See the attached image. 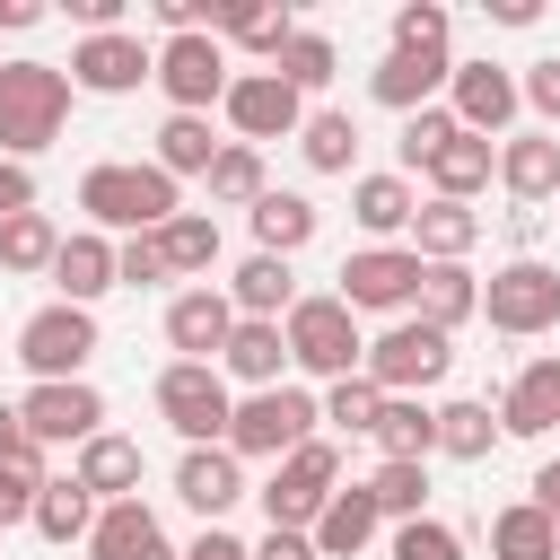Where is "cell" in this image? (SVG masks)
Listing matches in <instances>:
<instances>
[{"mask_svg": "<svg viewBox=\"0 0 560 560\" xmlns=\"http://www.w3.org/2000/svg\"><path fill=\"white\" fill-rule=\"evenodd\" d=\"M79 210L96 219V236H105V228H122V236H158L184 201H175V175H166L158 158H149V166H140V158H105V166L79 175Z\"/></svg>", "mask_w": 560, "mask_h": 560, "instance_id": "6da1fadb", "label": "cell"}, {"mask_svg": "<svg viewBox=\"0 0 560 560\" xmlns=\"http://www.w3.org/2000/svg\"><path fill=\"white\" fill-rule=\"evenodd\" d=\"M61 122H70V70H52V61H0V158H44L52 140H61Z\"/></svg>", "mask_w": 560, "mask_h": 560, "instance_id": "7a4b0ae2", "label": "cell"}, {"mask_svg": "<svg viewBox=\"0 0 560 560\" xmlns=\"http://www.w3.org/2000/svg\"><path fill=\"white\" fill-rule=\"evenodd\" d=\"M315 420H324V402L306 394V385H262V394H245L236 402V420H228V455L236 464H289L306 438H315Z\"/></svg>", "mask_w": 560, "mask_h": 560, "instance_id": "3957f363", "label": "cell"}, {"mask_svg": "<svg viewBox=\"0 0 560 560\" xmlns=\"http://www.w3.org/2000/svg\"><path fill=\"white\" fill-rule=\"evenodd\" d=\"M158 420L184 438V446H228V420H236V394L210 359H166L158 368Z\"/></svg>", "mask_w": 560, "mask_h": 560, "instance_id": "277c9868", "label": "cell"}, {"mask_svg": "<svg viewBox=\"0 0 560 560\" xmlns=\"http://www.w3.org/2000/svg\"><path fill=\"white\" fill-rule=\"evenodd\" d=\"M332 490H341V446H332V438H306L289 464H271V481H262L254 499H262V516H271L280 534H315V516L332 508Z\"/></svg>", "mask_w": 560, "mask_h": 560, "instance_id": "5b68a950", "label": "cell"}, {"mask_svg": "<svg viewBox=\"0 0 560 560\" xmlns=\"http://www.w3.org/2000/svg\"><path fill=\"white\" fill-rule=\"evenodd\" d=\"M280 332H289V359H298L306 376H324V385H341V376H359V368H368L359 315H350L341 298H298Z\"/></svg>", "mask_w": 560, "mask_h": 560, "instance_id": "8992f818", "label": "cell"}, {"mask_svg": "<svg viewBox=\"0 0 560 560\" xmlns=\"http://www.w3.org/2000/svg\"><path fill=\"white\" fill-rule=\"evenodd\" d=\"M481 315H490V332H516V341L551 332V324H560V271L534 262V254L499 262V271L481 280Z\"/></svg>", "mask_w": 560, "mask_h": 560, "instance_id": "52a82bcc", "label": "cell"}, {"mask_svg": "<svg viewBox=\"0 0 560 560\" xmlns=\"http://www.w3.org/2000/svg\"><path fill=\"white\" fill-rule=\"evenodd\" d=\"M420 280H429V262L411 254V245H359L350 262H341V306L350 315H402V306H420Z\"/></svg>", "mask_w": 560, "mask_h": 560, "instance_id": "ba28073f", "label": "cell"}, {"mask_svg": "<svg viewBox=\"0 0 560 560\" xmlns=\"http://www.w3.org/2000/svg\"><path fill=\"white\" fill-rule=\"evenodd\" d=\"M446 368H455V332H438V324H420V315H402L394 332L368 341V376H376V394H429Z\"/></svg>", "mask_w": 560, "mask_h": 560, "instance_id": "9c48e42d", "label": "cell"}, {"mask_svg": "<svg viewBox=\"0 0 560 560\" xmlns=\"http://www.w3.org/2000/svg\"><path fill=\"white\" fill-rule=\"evenodd\" d=\"M18 359L35 368V385H70L88 359H96V315L88 306H35L26 324H18Z\"/></svg>", "mask_w": 560, "mask_h": 560, "instance_id": "30bf717a", "label": "cell"}, {"mask_svg": "<svg viewBox=\"0 0 560 560\" xmlns=\"http://www.w3.org/2000/svg\"><path fill=\"white\" fill-rule=\"evenodd\" d=\"M158 88H166L175 114H210V105H228V88H236L228 44H219V35H166V44H158Z\"/></svg>", "mask_w": 560, "mask_h": 560, "instance_id": "8fae6325", "label": "cell"}, {"mask_svg": "<svg viewBox=\"0 0 560 560\" xmlns=\"http://www.w3.org/2000/svg\"><path fill=\"white\" fill-rule=\"evenodd\" d=\"M219 114L236 122V140H245V149L306 131V96H298L280 70H236V88H228V105H219Z\"/></svg>", "mask_w": 560, "mask_h": 560, "instance_id": "7c38bea8", "label": "cell"}, {"mask_svg": "<svg viewBox=\"0 0 560 560\" xmlns=\"http://www.w3.org/2000/svg\"><path fill=\"white\" fill-rule=\"evenodd\" d=\"M18 420H26L35 446H88V438L105 429V394H96L88 376H70V385H26Z\"/></svg>", "mask_w": 560, "mask_h": 560, "instance_id": "4fadbf2b", "label": "cell"}, {"mask_svg": "<svg viewBox=\"0 0 560 560\" xmlns=\"http://www.w3.org/2000/svg\"><path fill=\"white\" fill-rule=\"evenodd\" d=\"M516 105H525V79H516V70H499V61H455V79H446V114H455L472 140L508 131Z\"/></svg>", "mask_w": 560, "mask_h": 560, "instance_id": "5bb4252c", "label": "cell"}, {"mask_svg": "<svg viewBox=\"0 0 560 560\" xmlns=\"http://www.w3.org/2000/svg\"><path fill=\"white\" fill-rule=\"evenodd\" d=\"M140 79H158V52H149L131 26H114V35H79V52H70V88H88V96H131Z\"/></svg>", "mask_w": 560, "mask_h": 560, "instance_id": "9a60e30c", "label": "cell"}, {"mask_svg": "<svg viewBox=\"0 0 560 560\" xmlns=\"http://www.w3.org/2000/svg\"><path fill=\"white\" fill-rule=\"evenodd\" d=\"M228 332H236V306H228V289H184V298H166V341H175V359H210L219 368V350H228Z\"/></svg>", "mask_w": 560, "mask_h": 560, "instance_id": "2e32d148", "label": "cell"}, {"mask_svg": "<svg viewBox=\"0 0 560 560\" xmlns=\"http://www.w3.org/2000/svg\"><path fill=\"white\" fill-rule=\"evenodd\" d=\"M175 499L192 508V516H228L236 499H245V464L228 455V446H184V464H175Z\"/></svg>", "mask_w": 560, "mask_h": 560, "instance_id": "e0dca14e", "label": "cell"}, {"mask_svg": "<svg viewBox=\"0 0 560 560\" xmlns=\"http://www.w3.org/2000/svg\"><path fill=\"white\" fill-rule=\"evenodd\" d=\"M88 560H184V551L166 542V525H158V516H149L140 499H114V508H96Z\"/></svg>", "mask_w": 560, "mask_h": 560, "instance_id": "ac0fdd59", "label": "cell"}, {"mask_svg": "<svg viewBox=\"0 0 560 560\" xmlns=\"http://www.w3.org/2000/svg\"><path fill=\"white\" fill-rule=\"evenodd\" d=\"M499 184L516 192V210L551 201V192H560V140H551V131H508V140H499Z\"/></svg>", "mask_w": 560, "mask_h": 560, "instance_id": "d6986e66", "label": "cell"}, {"mask_svg": "<svg viewBox=\"0 0 560 560\" xmlns=\"http://www.w3.org/2000/svg\"><path fill=\"white\" fill-rule=\"evenodd\" d=\"M52 289H61V306H96L105 289H122V280H114V245H105L96 228L61 236V254H52Z\"/></svg>", "mask_w": 560, "mask_h": 560, "instance_id": "ffe728a7", "label": "cell"}, {"mask_svg": "<svg viewBox=\"0 0 560 560\" xmlns=\"http://www.w3.org/2000/svg\"><path fill=\"white\" fill-rule=\"evenodd\" d=\"M228 306L254 315V324H289V306H298V271H289L280 254H245L236 280H228Z\"/></svg>", "mask_w": 560, "mask_h": 560, "instance_id": "44dd1931", "label": "cell"}, {"mask_svg": "<svg viewBox=\"0 0 560 560\" xmlns=\"http://www.w3.org/2000/svg\"><path fill=\"white\" fill-rule=\"evenodd\" d=\"M79 481H88V499L96 508H114V499H140V438H114V429H96L88 446H79V464H70Z\"/></svg>", "mask_w": 560, "mask_h": 560, "instance_id": "7402d4cb", "label": "cell"}, {"mask_svg": "<svg viewBox=\"0 0 560 560\" xmlns=\"http://www.w3.org/2000/svg\"><path fill=\"white\" fill-rule=\"evenodd\" d=\"M455 79V61H420V52H385L376 70H368V96L376 105H394V114H420V105H438V88Z\"/></svg>", "mask_w": 560, "mask_h": 560, "instance_id": "603a6c76", "label": "cell"}, {"mask_svg": "<svg viewBox=\"0 0 560 560\" xmlns=\"http://www.w3.org/2000/svg\"><path fill=\"white\" fill-rule=\"evenodd\" d=\"M280 368H289V332L236 315V332H228V350H219V376H236V385L262 394V385H280Z\"/></svg>", "mask_w": 560, "mask_h": 560, "instance_id": "cb8c5ba5", "label": "cell"}, {"mask_svg": "<svg viewBox=\"0 0 560 560\" xmlns=\"http://www.w3.org/2000/svg\"><path fill=\"white\" fill-rule=\"evenodd\" d=\"M376 499H368V481H350V490H332V508L315 516V560H359L368 542H376Z\"/></svg>", "mask_w": 560, "mask_h": 560, "instance_id": "d4e9b609", "label": "cell"}, {"mask_svg": "<svg viewBox=\"0 0 560 560\" xmlns=\"http://www.w3.org/2000/svg\"><path fill=\"white\" fill-rule=\"evenodd\" d=\"M420 175H429V201H472V192L499 175V149H490V140H472V131H455Z\"/></svg>", "mask_w": 560, "mask_h": 560, "instance_id": "484cf974", "label": "cell"}, {"mask_svg": "<svg viewBox=\"0 0 560 560\" xmlns=\"http://www.w3.org/2000/svg\"><path fill=\"white\" fill-rule=\"evenodd\" d=\"M481 245V210L472 201H420V219H411V254L420 262H464Z\"/></svg>", "mask_w": 560, "mask_h": 560, "instance_id": "4316f807", "label": "cell"}, {"mask_svg": "<svg viewBox=\"0 0 560 560\" xmlns=\"http://www.w3.org/2000/svg\"><path fill=\"white\" fill-rule=\"evenodd\" d=\"M551 420H560V359H534V368L499 394V429H508V438H542Z\"/></svg>", "mask_w": 560, "mask_h": 560, "instance_id": "83f0119b", "label": "cell"}, {"mask_svg": "<svg viewBox=\"0 0 560 560\" xmlns=\"http://www.w3.org/2000/svg\"><path fill=\"white\" fill-rule=\"evenodd\" d=\"M350 219L385 245V236H402L411 219H420V192H411V175H359L350 184Z\"/></svg>", "mask_w": 560, "mask_h": 560, "instance_id": "f1b7e54d", "label": "cell"}, {"mask_svg": "<svg viewBox=\"0 0 560 560\" xmlns=\"http://www.w3.org/2000/svg\"><path fill=\"white\" fill-rule=\"evenodd\" d=\"M315 228H324V210L306 201V192H262L254 201V254H298V245H315Z\"/></svg>", "mask_w": 560, "mask_h": 560, "instance_id": "f546056e", "label": "cell"}, {"mask_svg": "<svg viewBox=\"0 0 560 560\" xmlns=\"http://www.w3.org/2000/svg\"><path fill=\"white\" fill-rule=\"evenodd\" d=\"M376 446H385V464H429V455H438V411H429L420 394H385Z\"/></svg>", "mask_w": 560, "mask_h": 560, "instance_id": "4dcf8cb0", "label": "cell"}, {"mask_svg": "<svg viewBox=\"0 0 560 560\" xmlns=\"http://www.w3.org/2000/svg\"><path fill=\"white\" fill-rule=\"evenodd\" d=\"M219 44H245V52H262V61H280V44L298 35V18L289 9H271V0H219V26H210Z\"/></svg>", "mask_w": 560, "mask_h": 560, "instance_id": "1f68e13d", "label": "cell"}, {"mask_svg": "<svg viewBox=\"0 0 560 560\" xmlns=\"http://www.w3.org/2000/svg\"><path fill=\"white\" fill-rule=\"evenodd\" d=\"M35 534H44V542H61V551L96 534V499H88V481H79V472H52V481H44V499H35Z\"/></svg>", "mask_w": 560, "mask_h": 560, "instance_id": "d6a6232c", "label": "cell"}, {"mask_svg": "<svg viewBox=\"0 0 560 560\" xmlns=\"http://www.w3.org/2000/svg\"><path fill=\"white\" fill-rule=\"evenodd\" d=\"M490 560H560V525L534 499H516V508L490 516Z\"/></svg>", "mask_w": 560, "mask_h": 560, "instance_id": "836d02e7", "label": "cell"}, {"mask_svg": "<svg viewBox=\"0 0 560 560\" xmlns=\"http://www.w3.org/2000/svg\"><path fill=\"white\" fill-rule=\"evenodd\" d=\"M219 149H228V140H210V114H166V122H158V166H166L175 184H184V175H210Z\"/></svg>", "mask_w": 560, "mask_h": 560, "instance_id": "e575fe53", "label": "cell"}, {"mask_svg": "<svg viewBox=\"0 0 560 560\" xmlns=\"http://www.w3.org/2000/svg\"><path fill=\"white\" fill-rule=\"evenodd\" d=\"M472 315H481V280H472L464 262H429V280H420V324L455 332V324H472Z\"/></svg>", "mask_w": 560, "mask_h": 560, "instance_id": "d590c367", "label": "cell"}, {"mask_svg": "<svg viewBox=\"0 0 560 560\" xmlns=\"http://www.w3.org/2000/svg\"><path fill=\"white\" fill-rule=\"evenodd\" d=\"M158 245H166V271L184 280V271H210L219 262V219L210 210H175L166 228H158Z\"/></svg>", "mask_w": 560, "mask_h": 560, "instance_id": "8d00e7d4", "label": "cell"}, {"mask_svg": "<svg viewBox=\"0 0 560 560\" xmlns=\"http://www.w3.org/2000/svg\"><path fill=\"white\" fill-rule=\"evenodd\" d=\"M499 446V420H490V402H438V455H455V464H481Z\"/></svg>", "mask_w": 560, "mask_h": 560, "instance_id": "74e56055", "label": "cell"}, {"mask_svg": "<svg viewBox=\"0 0 560 560\" xmlns=\"http://www.w3.org/2000/svg\"><path fill=\"white\" fill-rule=\"evenodd\" d=\"M52 254H61V228H52L44 210L0 219V271H52Z\"/></svg>", "mask_w": 560, "mask_h": 560, "instance_id": "f35d334b", "label": "cell"}, {"mask_svg": "<svg viewBox=\"0 0 560 560\" xmlns=\"http://www.w3.org/2000/svg\"><path fill=\"white\" fill-rule=\"evenodd\" d=\"M298 149H306L315 175H350V158H359V122H350V114H306Z\"/></svg>", "mask_w": 560, "mask_h": 560, "instance_id": "ab89813d", "label": "cell"}, {"mask_svg": "<svg viewBox=\"0 0 560 560\" xmlns=\"http://www.w3.org/2000/svg\"><path fill=\"white\" fill-rule=\"evenodd\" d=\"M201 184H210V201H236V210H254V201L271 192V184H262V149H245V140H228Z\"/></svg>", "mask_w": 560, "mask_h": 560, "instance_id": "60d3db41", "label": "cell"}, {"mask_svg": "<svg viewBox=\"0 0 560 560\" xmlns=\"http://www.w3.org/2000/svg\"><path fill=\"white\" fill-rule=\"evenodd\" d=\"M446 35H455V18H446L438 0H402V9H394V52L446 61Z\"/></svg>", "mask_w": 560, "mask_h": 560, "instance_id": "b9f144b4", "label": "cell"}, {"mask_svg": "<svg viewBox=\"0 0 560 560\" xmlns=\"http://www.w3.org/2000/svg\"><path fill=\"white\" fill-rule=\"evenodd\" d=\"M376 411H385V394H376V376H368V368H359V376H341V385H324V420H332V429L376 438Z\"/></svg>", "mask_w": 560, "mask_h": 560, "instance_id": "7bdbcfd3", "label": "cell"}, {"mask_svg": "<svg viewBox=\"0 0 560 560\" xmlns=\"http://www.w3.org/2000/svg\"><path fill=\"white\" fill-rule=\"evenodd\" d=\"M368 499H376V516L411 525L420 499H429V464H376V472H368Z\"/></svg>", "mask_w": 560, "mask_h": 560, "instance_id": "ee69618b", "label": "cell"}, {"mask_svg": "<svg viewBox=\"0 0 560 560\" xmlns=\"http://www.w3.org/2000/svg\"><path fill=\"white\" fill-rule=\"evenodd\" d=\"M271 70H280V79H289V88L306 96V88H324V79H332L341 61H332V35H315V26H298V35L280 44V61H271Z\"/></svg>", "mask_w": 560, "mask_h": 560, "instance_id": "f6af8a7d", "label": "cell"}, {"mask_svg": "<svg viewBox=\"0 0 560 560\" xmlns=\"http://www.w3.org/2000/svg\"><path fill=\"white\" fill-rule=\"evenodd\" d=\"M44 446H26L18 464H0V525H35V499H44Z\"/></svg>", "mask_w": 560, "mask_h": 560, "instance_id": "bcb514c9", "label": "cell"}, {"mask_svg": "<svg viewBox=\"0 0 560 560\" xmlns=\"http://www.w3.org/2000/svg\"><path fill=\"white\" fill-rule=\"evenodd\" d=\"M455 131H464V122H455L446 105H420V114H402V140H394V149H402V166H429Z\"/></svg>", "mask_w": 560, "mask_h": 560, "instance_id": "7dc6e473", "label": "cell"}, {"mask_svg": "<svg viewBox=\"0 0 560 560\" xmlns=\"http://www.w3.org/2000/svg\"><path fill=\"white\" fill-rule=\"evenodd\" d=\"M114 280H122V289L175 280V271H166V245H158V236H122V245H114Z\"/></svg>", "mask_w": 560, "mask_h": 560, "instance_id": "c3c4849f", "label": "cell"}, {"mask_svg": "<svg viewBox=\"0 0 560 560\" xmlns=\"http://www.w3.org/2000/svg\"><path fill=\"white\" fill-rule=\"evenodd\" d=\"M394 560H464V542H455V525L411 516V525H394Z\"/></svg>", "mask_w": 560, "mask_h": 560, "instance_id": "681fc988", "label": "cell"}, {"mask_svg": "<svg viewBox=\"0 0 560 560\" xmlns=\"http://www.w3.org/2000/svg\"><path fill=\"white\" fill-rule=\"evenodd\" d=\"M525 105H534V114H542V122H560V52H551V61H534V70H525Z\"/></svg>", "mask_w": 560, "mask_h": 560, "instance_id": "f907efd6", "label": "cell"}, {"mask_svg": "<svg viewBox=\"0 0 560 560\" xmlns=\"http://www.w3.org/2000/svg\"><path fill=\"white\" fill-rule=\"evenodd\" d=\"M26 210H35V166L0 158V219H26Z\"/></svg>", "mask_w": 560, "mask_h": 560, "instance_id": "816d5d0a", "label": "cell"}, {"mask_svg": "<svg viewBox=\"0 0 560 560\" xmlns=\"http://www.w3.org/2000/svg\"><path fill=\"white\" fill-rule=\"evenodd\" d=\"M184 560H254V542H236L228 525H201V542H192Z\"/></svg>", "mask_w": 560, "mask_h": 560, "instance_id": "f5cc1de1", "label": "cell"}, {"mask_svg": "<svg viewBox=\"0 0 560 560\" xmlns=\"http://www.w3.org/2000/svg\"><path fill=\"white\" fill-rule=\"evenodd\" d=\"M254 560H315V534H280V525H271V534L254 542Z\"/></svg>", "mask_w": 560, "mask_h": 560, "instance_id": "db71d44e", "label": "cell"}, {"mask_svg": "<svg viewBox=\"0 0 560 560\" xmlns=\"http://www.w3.org/2000/svg\"><path fill=\"white\" fill-rule=\"evenodd\" d=\"M35 438H26V420H18V402H0V464H18Z\"/></svg>", "mask_w": 560, "mask_h": 560, "instance_id": "11a10c76", "label": "cell"}, {"mask_svg": "<svg viewBox=\"0 0 560 560\" xmlns=\"http://www.w3.org/2000/svg\"><path fill=\"white\" fill-rule=\"evenodd\" d=\"M0 26H9V35H26V26H44V0H0Z\"/></svg>", "mask_w": 560, "mask_h": 560, "instance_id": "9f6ffc18", "label": "cell"}, {"mask_svg": "<svg viewBox=\"0 0 560 560\" xmlns=\"http://www.w3.org/2000/svg\"><path fill=\"white\" fill-rule=\"evenodd\" d=\"M534 508L560 525V464H542V472H534Z\"/></svg>", "mask_w": 560, "mask_h": 560, "instance_id": "6f0895ef", "label": "cell"}, {"mask_svg": "<svg viewBox=\"0 0 560 560\" xmlns=\"http://www.w3.org/2000/svg\"><path fill=\"white\" fill-rule=\"evenodd\" d=\"M490 18H499V26H534L542 9H534V0H490Z\"/></svg>", "mask_w": 560, "mask_h": 560, "instance_id": "680465c9", "label": "cell"}]
</instances>
